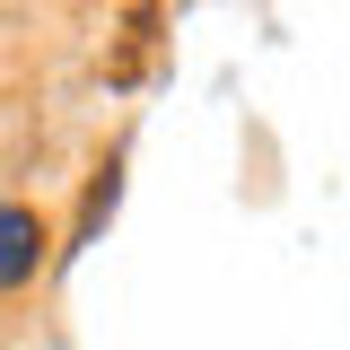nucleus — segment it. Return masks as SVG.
<instances>
[{
  "label": "nucleus",
  "instance_id": "1",
  "mask_svg": "<svg viewBox=\"0 0 350 350\" xmlns=\"http://www.w3.org/2000/svg\"><path fill=\"white\" fill-rule=\"evenodd\" d=\"M36 262H44V228H36V211L0 202V289L36 280Z\"/></svg>",
  "mask_w": 350,
  "mask_h": 350
},
{
  "label": "nucleus",
  "instance_id": "2",
  "mask_svg": "<svg viewBox=\"0 0 350 350\" xmlns=\"http://www.w3.org/2000/svg\"><path fill=\"white\" fill-rule=\"evenodd\" d=\"M114 193H123V167L105 158V167H96V184H88V202H79V245L96 237V228H105V211H114Z\"/></svg>",
  "mask_w": 350,
  "mask_h": 350
}]
</instances>
